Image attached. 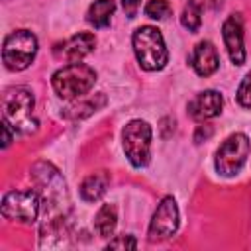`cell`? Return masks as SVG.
Listing matches in <instances>:
<instances>
[{
	"label": "cell",
	"instance_id": "6da1fadb",
	"mask_svg": "<svg viewBox=\"0 0 251 251\" xmlns=\"http://www.w3.org/2000/svg\"><path fill=\"white\" fill-rule=\"evenodd\" d=\"M31 176L39 186L41 202L45 204V222H59L65 218V204L67 200V186L61 173L45 161H39L31 169Z\"/></svg>",
	"mask_w": 251,
	"mask_h": 251
},
{
	"label": "cell",
	"instance_id": "7a4b0ae2",
	"mask_svg": "<svg viewBox=\"0 0 251 251\" xmlns=\"http://www.w3.org/2000/svg\"><path fill=\"white\" fill-rule=\"evenodd\" d=\"M33 94L24 88L16 86L6 90L2 96V116L4 122L18 133H33L37 129V120L33 118Z\"/></svg>",
	"mask_w": 251,
	"mask_h": 251
},
{
	"label": "cell",
	"instance_id": "3957f363",
	"mask_svg": "<svg viewBox=\"0 0 251 251\" xmlns=\"http://www.w3.org/2000/svg\"><path fill=\"white\" fill-rule=\"evenodd\" d=\"M51 82L61 98L76 100L90 92V88L96 82V71L84 63H69L53 75Z\"/></svg>",
	"mask_w": 251,
	"mask_h": 251
},
{
	"label": "cell",
	"instance_id": "277c9868",
	"mask_svg": "<svg viewBox=\"0 0 251 251\" xmlns=\"http://www.w3.org/2000/svg\"><path fill=\"white\" fill-rule=\"evenodd\" d=\"M133 51L137 63L145 71H159L169 61V51L165 47L163 35L153 25H141L133 31Z\"/></svg>",
	"mask_w": 251,
	"mask_h": 251
},
{
	"label": "cell",
	"instance_id": "5b68a950",
	"mask_svg": "<svg viewBox=\"0 0 251 251\" xmlns=\"http://www.w3.org/2000/svg\"><path fill=\"white\" fill-rule=\"evenodd\" d=\"M37 53V37L27 29L12 31L4 39L2 59L10 71H24L31 65Z\"/></svg>",
	"mask_w": 251,
	"mask_h": 251
},
{
	"label": "cell",
	"instance_id": "8992f818",
	"mask_svg": "<svg viewBox=\"0 0 251 251\" xmlns=\"http://www.w3.org/2000/svg\"><path fill=\"white\" fill-rule=\"evenodd\" d=\"M124 151L129 163L137 169L145 167L149 163V149H151V127L143 120H131L124 131Z\"/></svg>",
	"mask_w": 251,
	"mask_h": 251
},
{
	"label": "cell",
	"instance_id": "52a82bcc",
	"mask_svg": "<svg viewBox=\"0 0 251 251\" xmlns=\"http://www.w3.org/2000/svg\"><path fill=\"white\" fill-rule=\"evenodd\" d=\"M251 151V143L245 133L229 135L216 151V171L224 176H233L245 165Z\"/></svg>",
	"mask_w": 251,
	"mask_h": 251
},
{
	"label": "cell",
	"instance_id": "ba28073f",
	"mask_svg": "<svg viewBox=\"0 0 251 251\" xmlns=\"http://www.w3.org/2000/svg\"><path fill=\"white\" fill-rule=\"evenodd\" d=\"M41 206L39 192L35 190H12L2 200V216L8 220H18L24 224H31L37 220Z\"/></svg>",
	"mask_w": 251,
	"mask_h": 251
},
{
	"label": "cell",
	"instance_id": "9c48e42d",
	"mask_svg": "<svg viewBox=\"0 0 251 251\" xmlns=\"http://www.w3.org/2000/svg\"><path fill=\"white\" fill-rule=\"evenodd\" d=\"M176 227H178V206L173 196H165L153 214L147 237L149 241H163L169 239L176 231Z\"/></svg>",
	"mask_w": 251,
	"mask_h": 251
},
{
	"label": "cell",
	"instance_id": "30bf717a",
	"mask_svg": "<svg viewBox=\"0 0 251 251\" xmlns=\"http://www.w3.org/2000/svg\"><path fill=\"white\" fill-rule=\"evenodd\" d=\"M222 37L229 59L233 65H243L245 49H243V20L239 14H231L222 25Z\"/></svg>",
	"mask_w": 251,
	"mask_h": 251
},
{
	"label": "cell",
	"instance_id": "8fae6325",
	"mask_svg": "<svg viewBox=\"0 0 251 251\" xmlns=\"http://www.w3.org/2000/svg\"><path fill=\"white\" fill-rule=\"evenodd\" d=\"M94 43H96V39L92 33H86V31L76 33L55 47V57L65 59L69 63H78L82 57H86L94 49Z\"/></svg>",
	"mask_w": 251,
	"mask_h": 251
},
{
	"label": "cell",
	"instance_id": "7c38bea8",
	"mask_svg": "<svg viewBox=\"0 0 251 251\" xmlns=\"http://www.w3.org/2000/svg\"><path fill=\"white\" fill-rule=\"evenodd\" d=\"M222 106H224V98H222L220 92H216V90H204V92L196 94L188 102V114L196 122H204V120L216 118L222 112Z\"/></svg>",
	"mask_w": 251,
	"mask_h": 251
},
{
	"label": "cell",
	"instance_id": "4fadbf2b",
	"mask_svg": "<svg viewBox=\"0 0 251 251\" xmlns=\"http://www.w3.org/2000/svg\"><path fill=\"white\" fill-rule=\"evenodd\" d=\"M190 65L196 71V75H200V76H210L212 73H216V69L220 67V57H218L214 43L200 41L192 51Z\"/></svg>",
	"mask_w": 251,
	"mask_h": 251
},
{
	"label": "cell",
	"instance_id": "5bb4252c",
	"mask_svg": "<svg viewBox=\"0 0 251 251\" xmlns=\"http://www.w3.org/2000/svg\"><path fill=\"white\" fill-rule=\"evenodd\" d=\"M110 184V175L106 171H98V173H92L88 175L82 184H80V196L86 200V202H96L102 198V194L106 192Z\"/></svg>",
	"mask_w": 251,
	"mask_h": 251
},
{
	"label": "cell",
	"instance_id": "9a60e30c",
	"mask_svg": "<svg viewBox=\"0 0 251 251\" xmlns=\"http://www.w3.org/2000/svg\"><path fill=\"white\" fill-rule=\"evenodd\" d=\"M116 10V4L114 0H94L88 8V14H86V20L90 25L94 27H106L112 20V14Z\"/></svg>",
	"mask_w": 251,
	"mask_h": 251
},
{
	"label": "cell",
	"instance_id": "2e32d148",
	"mask_svg": "<svg viewBox=\"0 0 251 251\" xmlns=\"http://www.w3.org/2000/svg\"><path fill=\"white\" fill-rule=\"evenodd\" d=\"M116 224H118V216L112 204H104L94 216V229L100 237H110L116 229Z\"/></svg>",
	"mask_w": 251,
	"mask_h": 251
},
{
	"label": "cell",
	"instance_id": "e0dca14e",
	"mask_svg": "<svg viewBox=\"0 0 251 251\" xmlns=\"http://www.w3.org/2000/svg\"><path fill=\"white\" fill-rule=\"evenodd\" d=\"M104 104H106L104 94H96L94 98H86V100L76 98L75 104H71L69 108H65V116H67V118H73V120H76V118H86V116H90L92 112H96V110H98L100 106H104Z\"/></svg>",
	"mask_w": 251,
	"mask_h": 251
},
{
	"label": "cell",
	"instance_id": "ac0fdd59",
	"mask_svg": "<svg viewBox=\"0 0 251 251\" xmlns=\"http://www.w3.org/2000/svg\"><path fill=\"white\" fill-rule=\"evenodd\" d=\"M202 8H204V0H188L186 2L184 10H182V16H180V22L188 31H196L200 27Z\"/></svg>",
	"mask_w": 251,
	"mask_h": 251
},
{
	"label": "cell",
	"instance_id": "d6986e66",
	"mask_svg": "<svg viewBox=\"0 0 251 251\" xmlns=\"http://www.w3.org/2000/svg\"><path fill=\"white\" fill-rule=\"evenodd\" d=\"M171 14V4L167 0H149L145 4V16L153 20H163Z\"/></svg>",
	"mask_w": 251,
	"mask_h": 251
},
{
	"label": "cell",
	"instance_id": "ffe728a7",
	"mask_svg": "<svg viewBox=\"0 0 251 251\" xmlns=\"http://www.w3.org/2000/svg\"><path fill=\"white\" fill-rule=\"evenodd\" d=\"M237 102L243 108H251V71L245 75V78L237 88Z\"/></svg>",
	"mask_w": 251,
	"mask_h": 251
},
{
	"label": "cell",
	"instance_id": "44dd1931",
	"mask_svg": "<svg viewBox=\"0 0 251 251\" xmlns=\"http://www.w3.org/2000/svg\"><path fill=\"white\" fill-rule=\"evenodd\" d=\"M135 247L137 241L133 239V235H118L108 243V249H135Z\"/></svg>",
	"mask_w": 251,
	"mask_h": 251
},
{
	"label": "cell",
	"instance_id": "7402d4cb",
	"mask_svg": "<svg viewBox=\"0 0 251 251\" xmlns=\"http://www.w3.org/2000/svg\"><path fill=\"white\" fill-rule=\"evenodd\" d=\"M139 2L141 0H122V6H124V10H126V14L129 18H135L137 8H139Z\"/></svg>",
	"mask_w": 251,
	"mask_h": 251
},
{
	"label": "cell",
	"instance_id": "603a6c76",
	"mask_svg": "<svg viewBox=\"0 0 251 251\" xmlns=\"http://www.w3.org/2000/svg\"><path fill=\"white\" fill-rule=\"evenodd\" d=\"M210 135H212V127H210V126H198V129H196V133H194V141L200 143L202 137L208 139Z\"/></svg>",
	"mask_w": 251,
	"mask_h": 251
},
{
	"label": "cell",
	"instance_id": "cb8c5ba5",
	"mask_svg": "<svg viewBox=\"0 0 251 251\" xmlns=\"http://www.w3.org/2000/svg\"><path fill=\"white\" fill-rule=\"evenodd\" d=\"M2 129H4V141H2V147H8L10 141H12V131H10V124L2 122Z\"/></svg>",
	"mask_w": 251,
	"mask_h": 251
}]
</instances>
